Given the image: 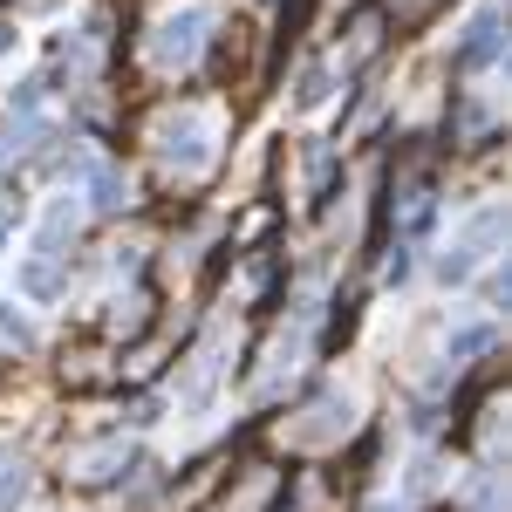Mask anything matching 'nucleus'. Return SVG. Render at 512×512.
I'll list each match as a JSON object with an SVG mask.
<instances>
[{
  "label": "nucleus",
  "mask_w": 512,
  "mask_h": 512,
  "mask_svg": "<svg viewBox=\"0 0 512 512\" xmlns=\"http://www.w3.org/2000/svg\"><path fill=\"white\" fill-rule=\"evenodd\" d=\"M164 164L178 171V178H198L205 164H212V123L198 117V110H185L178 123H164Z\"/></svg>",
  "instance_id": "obj_1"
},
{
  "label": "nucleus",
  "mask_w": 512,
  "mask_h": 512,
  "mask_svg": "<svg viewBox=\"0 0 512 512\" xmlns=\"http://www.w3.org/2000/svg\"><path fill=\"white\" fill-rule=\"evenodd\" d=\"M499 233H506V212H499V205H485L472 226L458 233V246H451V253L437 260V274H444V280H472V267L485 260V246H492Z\"/></svg>",
  "instance_id": "obj_2"
},
{
  "label": "nucleus",
  "mask_w": 512,
  "mask_h": 512,
  "mask_svg": "<svg viewBox=\"0 0 512 512\" xmlns=\"http://www.w3.org/2000/svg\"><path fill=\"white\" fill-rule=\"evenodd\" d=\"M198 35H205V7L164 14V21H158V41H151V55H158L164 69H192V62H198Z\"/></svg>",
  "instance_id": "obj_3"
},
{
  "label": "nucleus",
  "mask_w": 512,
  "mask_h": 512,
  "mask_svg": "<svg viewBox=\"0 0 512 512\" xmlns=\"http://www.w3.org/2000/svg\"><path fill=\"white\" fill-rule=\"evenodd\" d=\"M506 14L499 7H485L472 28H465V41H458V69H485V62H499V48H506Z\"/></svg>",
  "instance_id": "obj_4"
},
{
  "label": "nucleus",
  "mask_w": 512,
  "mask_h": 512,
  "mask_svg": "<svg viewBox=\"0 0 512 512\" xmlns=\"http://www.w3.org/2000/svg\"><path fill=\"white\" fill-rule=\"evenodd\" d=\"M89 205L96 212H123L130 205V178H123L117 164H89Z\"/></svg>",
  "instance_id": "obj_5"
},
{
  "label": "nucleus",
  "mask_w": 512,
  "mask_h": 512,
  "mask_svg": "<svg viewBox=\"0 0 512 512\" xmlns=\"http://www.w3.org/2000/svg\"><path fill=\"white\" fill-rule=\"evenodd\" d=\"M21 294H35V301H55L69 280H62V267H55V253H35V260H21Z\"/></svg>",
  "instance_id": "obj_6"
},
{
  "label": "nucleus",
  "mask_w": 512,
  "mask_h": 512,
  "mask_svg": "<svg viewBox=\"0 0 512 512\" xmlns=\"http://www.w3.org/2000/svg\"><path fill=\"white\" fill-rule=\"evenodd\" d=\"M117 465H123V444H96V451H76V458H69L76 478H110Z\"/></svg>",
  "instance_id": "obj_7"
},
{
  "label": "nucleus",
  "mask_w": 512,
  "mask_h": 512,
  "mask_svg": "<svg viewBox=\"0 0 512 512\" xmlns=\"http://www.w3.org/2000/svg\"><path fill=\"white\" fill-rule=\"evenodd\" d=\"M69 233H76V205L62 198V205L48 212V226H41V253H55V246H62V239H69Z\"/></svg>",
  "instance_id": "obj_8"
},
{
  "label": "nucleus",
  "mask_w": 512,
  "mask_h": 512,
  "mask_svg": "<svg viewBox=\"0 0 512 512\" xmlns=\"http://www.w3.org/2000/svg\"><path fill=\"white\" fill-rule=\"evenodd\" d=\"M492 335H499L492 321H478V328H458V335H451V355H478V349H492Z\"/></svg>",
  "instance_id": "obj_9"
},
{
  "label": "nucleus",
  "mask_w": 512,
  "mask_h": 512,
  "mask_svg": "<svg viewBox=\"0 0 512 512\" xmlns=\"http://www.w3.org/2000/svg\"><path fill=\"white\" fill-rule=\"evenodd\" d=\"M294 96H301V110H315L321 96H328V69H321V62H308V69H301V89H294Z\"/></svg>",
  "instance_id": "obj_10"
},
{
  "label": "nucleus",
  "mask_w": 512,
  "mask_h": 512,
  "mask_svg": "<svg viewBox=\"0 0 512 512\" xmlns=\"http://www.w3.org/2000/svg\"><path fill=\"white\" fill-rule=\"evenodd\" d=\"M472 512H499V472H478V485H472Z\"/></svg>",
  "instance_id": "obj_11"
},
{
  "label": "nucleus",
  "mask_w": 512,
  "mask_h": 512,
  "mask_svg": "<svg viewBox=\"0 0 512 512\" xmlns=\"http://www.w3.org/2000/svg\"><path fill=\"white\" fill-rule=\"evenodd\" d=\"M7 48H14V21H0V55H7Z\"/></svg>",
  "instance_id": "obj_12"
},
{
  "label": "nucleus",
  "mask_w": 512,
  "mask_h": 512,
  "mask_svg": "<svg viewBox=\"0 0 512 512\" xmlns=\"http://www.w3.org/2000/svg\"><path fill=\"white\" fill-rule=\"evenodd\" d=\"M7 465H14V458H7V451H0V472H7Z\"/></svg>",
  "instance_id": "obj_13"
},
{
  "label": "nucleus",
  "mask_w": 512,
  "mask_h": 512,
  "mask_svg": "<svg viewBox=\"0 0 512 512\" xmlns=\"http://www.w3.org/2000/svg\"><path fill=\"white\" fill-rule=\"evenodd\" d=\"M0 239H7V233H0Z\"/></svg>",
  "instance_id": "obj_14"
}]
</instances>
